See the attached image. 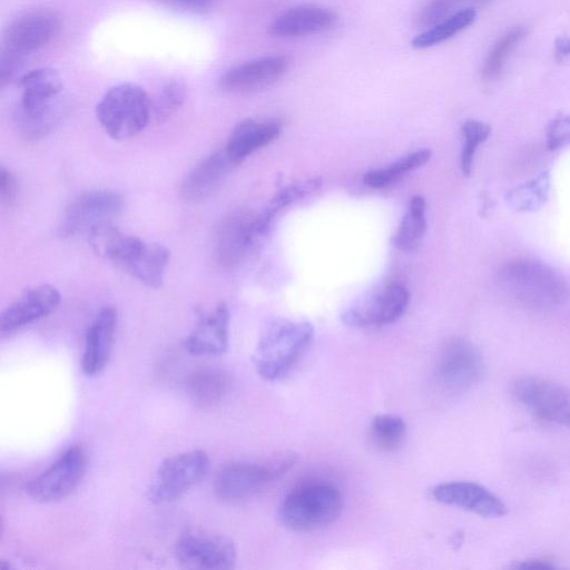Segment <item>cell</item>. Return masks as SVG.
I'll return each mask as SVG.
<instances>
[{
	"instance_id": "cell-37",
	"label": "cell",
	"mask_w": 570,
	"mask_h": 570,
	"mask_svg": "<svg viewBox=\"0 0 570 570\" xmlns=\"http://www.w3.org/2000/svg\"><path fill=\"white\" fill-rule=\"evenodd\" d=\"M163 6L188 13H207L212 11L219 0H157Z\"/></svg>"
},
{
	"instance_id": "cell-4",
	"label": "cell",
	"mask_w": 570,
	"mask_h": 570,
	"mask_svg": "<svg viewBox=\"0 0 570 570\" xmlns=\"http://www.w3.org/2000/svg\"><path fill=\"white\" fill-rule=\"evenodd\" d=\"M100 257L145 285L158 288L163 285L169 261V250L156 243H147L115 228L101 239Z\"/></svg>"
},
{
	"instance_id": "cell-30",
	"label": "cell",
	"mask_w": 570,
	"mask_h": 570,
	"mask_svg": "<svg viewBox=\"0 0 570 570\" xmlns=\"http://www.w3.org/2000/svg\"><path fill=\"white\" fill-rule=\"evenodd\" d=\"M525 35L527 30L523 27H514L492 46L482 67L484 79L493 80L501 75L507 59Z\"/></svg>"
},
{
	"instance_id": "cell-19",
	"label": "cell",
	"mask_w": 570,
	"mask_h": 570,
	"mask_svg": "<svg viewBox=\"0 0 570 570\" xmlns=\"http://www.w3.org/2000/svg\"><path fill=\"white\" fill-rule=\"evenodd\" d=\"M432 495L440 503L485 518H498L507 513V507L502 500L475 482L452 481L441 483L433 488Z\"/></svg>"
},
{
	"instance_id": "cell-9",
	"label": "cell",
	"mask_w": 570,
	"mask_h": 570,
	"mask_svg": "<svg viewBox=\"0 0 570 570\" xmlns=\"http://www.w3.org/2000/svg\"><path fill=\"white\" fill-rule=\"evenodd\" d=\"M483 370L480 350L464 337H452L442 345L438 354L434 380L442 392L455 395L476 384Z\"/></svg>"
},
{
	"instance_id": "cell-26",
	"label": "cell",
	"mask_w": 570,
	"mask_h": 570,
	"mask_svg": "<svg viewBox=\"0 0 570 570\" xmlns=\"http://www.w3.org/2000/svg\"><path fill=\"white\" fill-rule=\"evenodd\" d=\"M425 209L426 202L422 196L411 198L407 213L391 237V243L395 248L400 250L416 248L428 227Z\"/></svg>"
},
{
	"instance_id": "cell-3",
	"label": "cell",
	"mask_w": 570,
	"mask_h": 570,
	"mask_svg": "<svg viewBox=\"0 0 570 570\" xmlns=\"http://www.w3.org/2000/svg\"><path fill=\"white\" fill-rule=\"evenodd\" d=\"M313 333L312 324L305 321H272L264 328L253 355L256 372L266 381L282 379L308 346Z\"/></svg>"
},
{
	"instance_id": "cell-11",
	"label": "cell",
	"mask_w": 570,
	"mask_h": 570,
	"mask_svg": "<svg viewBox=\"0 0 570 570\" xmlns=\"http://www.w3.org/2000/svg\"><path fill=\"white\" fill-rule=\"evenodd\" d=\"M511 391L539 419L570 428V387L547 377L524 375L512 383Z\"/></svg>"
},
{
	"instance_id": "cell-5",
	"label": "cell",
	"mask_w": 570,
	"mask_h": 570,
	"mask_svg": "<svg viewBox=\"0 0 570 570\" xmlns=\"http://www.w3.org/2000/svg\"><path fill=\"white\" fill-rule=\"evenodd\" d=\"M342 509L343 499L336 487L314 482L291 491L279 505L278 517L291 530L312 531L335 522Z\"/></svg>"
},
{
	"instance_id": "cell-2",
	"label": "cell",
	"mask_w": 570,
	"mask_h": 570,
	"mask_svg": "<svg viewBox=\"0 0 570 570\" xmlns=\"http://www.w3.org/2000/svg\"><path fill=\"white\" fill-rule=\"evenodd\" d=\"M500 288L519 306L544 312L562 305L570 293L567 279L552 266L532 258H513L497 272Z\"/></svg>"
},
{
	"instance_id": "cell-40",
	"label": "cell",
	"mask_w": 570,
	"mask_h": 570,
	"mask_svg": "<svg viewBox=\"0 0 570 570\" xmlns=\"http://www.w3.org/2000/svg\"><path fill=\"white\" fill-rule=\"evenodd\" d=\"M554 56L557 60H563L570 56V36L557 38L554 43Z\"/></svg>"
},
{
	"instance_id": "cell-41",
	"label": "cell",
	"mask_w": 570,
	"mask_h": 570,
	"mask_svg": "<svg viewBox=\"0 0 570 570\" xmlns=\"http://www.w3.org/2000/svg\"><path fill=\"white\" fill-rule=\"evenodd\" d=\"M517 567L528 569H550L553 568L554 566L550 561L544 559H530L522 561Z\"/></svg>"
},
{
	"instance_id": "cell-17",
	"label": "cell",
	"mask_w": 570,
	"mask_h": 570,
	"mask_svg": "<svg viewBox=\"0 0 570 570\" xmlns=\"http://www.w3.org/2000/svg\"><path fill=\"white\" fill-rule=\"evenodd\" d=\"M61 301L60 292L51 285L41 284L23 291L2 312L0 332L2 336L52 313Z\"/></svg>"
},
{
	"instance_id": "cell-8",
	"label": "cell",
	"mask_w": 570,
	"mask_h": 570,
	"mask_svg": "<svg viewBox=\"0 0 570 570\" xmlns=\"http://www.w3.org/2000/svg\"><path fill=\"white\" fill-rule=\"evenodd\" d=\"M209 464V456L203 450L166 458L150 481L148 500L155 504H166L181 498L206 475Z\"/></svg>"
},
{
	"instance_id": "cell-6",
	"label": "cell",
	"mask_w": 570,
	"mask_h": 570,
	"mask_svg": "<svg viewBox=\"0 0 570 570\" xmlns=\"http://www.w3.org/2000/svg\"><path fill=\"white\" fill-rule=\"evenodd\" d=\"M153 116L148 94L134 83L110 88L96 106V117L104 131L114 139H126L142 131Z\"/></svg>"
},
{
	"instance_id": "cell-23",
	"label": "cell",
	"mask_w": 570,
	"mask_h": 570,
	"mask_svg": "<svg viewBox=\"0 0 570 570\" xmlns=\"http://www.w3.org/2000/svg\"><path fill=\"white\" fill-rule=\"evenodd\" d=\"M281 131L282 125L276 120L244 119L232 130L225 150L238 164L254 151L273 142Z\"/></svg>"
},
{
	"instance_id": "cell-35",
	"label": "cell",
	"mask_w": 570,
	"mask_h": 570,
	"mask_svg": "<svg viewBox=\"0 0 570 570\" xmlns=\"http://www.w3.org/2000/svg\"><path fill=\"white\" fill-rule=\"evenodd\" d=\"M461 0H429L416 17V24L430 28L450 17Z\"/></svg>"
},
{
	"instance_id": "cell-13",
	"label": "cell",
	"mask_w": 570,
	"mask_h": 570,
	"mask_svg": "<svg viewBox=\"0 0 570 570\" xmlns=\"http://www.w3.org/2000/svg\"><path fill=\"white\" fill-rule=\"evenodd\" d=\"M87 468V451L80 445H73L48 469L31 479L26 485V492L38 502L61 500L80 484Z\"/></svg>"
},
{
	"instance_id": "cell-32",
	"label": "cell",
	"mask_w": 570,
	"mask_h": 570,
	"mask_svg": "<svg viewBox=\"0 0 570 570\" xmlns=\"http://www.w3.org/2000/svg\"><path fill=\"white\" fill-rule=\"evenodd\" d=\"M322 181L318 177L308 178L302 181L286 186L274 195L266 208L258 213L259 219L266 228H269L272 219L275 215L287 205L303 198L313 193L321 186Z\"/></svg>"
},
{
	"instance_id": "cell-15",
	"label": "cell",
	"mask_w": 570,
	"mask_h": 570,
	"mask_svg": "<svg viewBox=\"0 0 570 570\" xmlns=\"http://www.w3.org/2000/svg\"><path fill=\"white\" fill-rule=\"evenodd\" d=\"M60 29L59 18L48 10H33L12 20L3 31V50L22 57L50 43Z\"/></svg>"
},
{
	"instance_id": "cell-18",
	"label": "cell",
	"mask_w": 570,
	"mask_h": 570,
	"mask_svg": "<svg viewBox=\"0 0 570 570\" xmlns=\"http://www.w3.org/2000/svg\"><path fill=\"white\" fill-rule=\"evenodd\" d=\"M288 59L282 55L250 60L227 70L219 86L229 92L247 94L277 82L288 69Z\"/></svg>"
},
{
	"instance_id": "cell-16",
	"label": "cell",
	"mask_w": 570,
	"mask_h": 570,
	"mask_svg": "<svg viewBox=\"0 0 570 570\" xmlns=\"http://www.w3.org/2000/svg\"><path fill=\"white\" fill-rule=\"evenodd\" d=\"M264 235L257 214L250 210L230 214L223 220L217 233L218 261L227 267L238 265Z\"/></svg>"
},
{
	"instance_id": "cell-28",
	"label": "cell",
	"mask_w": 570,
	"mask_h": 570,
	"mask_svg": "<svg viewBox=\"0 0 570 570\" xmlns=\"http://www.w3.org/2000/svg\"><path fill=\"white\" fill-rule=\"evenodd\" d=\"M431 157L429 149H419L406 157L399 159L389 167L374 169L365 173L363 181L372 188H382L400 178L404 174L421 167Z\"/></svg>"
},
{
	"instance_id": "cell-21",
	"label": "cell",
	"mask_w": 570,
	"mask_h": 570,
	"mask_svg": "<svg viewBox=\"0 0 570 570\" xmlns=\"http://www.w3.org/2000/svg\"><path fill=\"white\" fill-rule=\"evenodd\" d=\"M229 311L219 304L203 316L187 336L186 350L196 356H217L224 354L229 343Z\"/></svg>"
},
{
	"instance_id": "cell-38",
	"label": "cell",
	"mask_w": 570,
	"mask_h": 570,
	"mask_svg": "<svg viewBox=\"0 0 570 570\" xmlns=\"http://www.w3.org/2000/svg\"><path fill=\"white\" fill-rule=\"evenodd\" d=\"M18 194V183L16 176L6 167L0 169V198L3 205H10L14 202Z\"/></svg>"
},
{
	"instance_id": "cell-24",
	"label": "cell",
	"mask_w": 570,
	"mask_h": 570,
	"mask_svg": "<svg viewBox=\"0 0 570 570\" xmlns=\"http://www.w3.org/2000/svg\"><path fill=\"white\" fill-rule=\"evenodd\" d=\"M236 163L226 150L215 151L202 159L185 177L183 191L189 198H204L213 194Z\"/></svg>"
},
{
	"instance_id": "cell-7",
	"label": "cell",
	"mask_w": 570,
	"mask_h": 570,
	"mask_svg": "<svg viewBox=\"0 0 570 570\" xmlns=\"http://www.w3.org/2000/svg\"><path fill=\"white\" fill-rule=\"evenodd\" d=\"M297 461L294 453H278L264 462H235L224 466L215 480V493L227 503H239L256 495L268 483L286 473Z\"/></svg>"
},
{
	"instance_id": "cell-1",
	"label": "cell",
	"mask_w": 570,
	"mask_h": 570,
	"mask_svg": "<svg viewBox=\"0 0 570 570\" xmlns=\"http://www.w3.org/2000/svg\"><path fill=\"white\" fill-rule=\"evenodd\" d=\"M20 87L13 114L16 128L24 139L42 138L58 125L67 108L61 78L53 69L39 68L22 76Z\"/></svg>"
},
{
	"instance_id": "cell-25",
	"label": "cell",
	"mask_w": 570,
	"mask_h": 570,
	"mask_svg": "<svg viewBox=\"0 0 570 570\" xmlns=\"http://www.w3.org/2000/svg\"><path fill=\"white\" fill-rule=\"evenodd\" d=\"M229 389L228 376L218 370H200L191 374L185 382L189 399L202 407L219 402Z\"/></svg>"
},
{
	"instance_id": "cell-42",
	"label": "cell",
	"mask_w": 570,
	"mask_h": 570,
	"mask_svg": "<svg viewBox=\"0 0 570 570\" xmlns=\"http://www.w3.org/2000/svg\"><path fill=\"white\" fill-rule=\"evenodd\" d=\"M462 2H469V3H472V4H476V6H480V4H484L487 2H489L490 0H461Z\"/></svg>"
},
{
	"instance_id": "cell-33",
	"label": "cell",
	"mask_w": 570,
	"mask_h": 570,
	"mask_svg": "<svg viewBox=\"0 0 570 570\" xmlns=\"http://www.w3.org/2000/svg\"><path fill=\"white\" fill-rule=\"evenodd\" d=\"M461 132L463 146L460 155V166L462 173L469 176L472 170L473 158L478 146L488 139L491 127L483 121L470 119L463 122Z\"/></svg>"
},
{
	"instance_id": "cell-27",
	"label": "cell",
	"mask_w": 570,
	"mask_h": 570,
	"mask_svg": "<svg viewBox=\"0 0 570 570\" xmlns=\"http://www.w3.org/2000/svg\"><path fill=\"white\" fill-rule=\"evenodd\" d=\"M475 18L476 11L473 8L458 11L414 37L412 46L416 49H425L439 45L468 28Z\"/></svg>"
},
{
	"instance_id": "cell-14",
	"label": "cell",
	"mask_w": 570,
	"mask_h": 570,
	"mask_svg": "<svg viewBox=\"0 0 570 570\" xmlns=\"http://www.w3.org/2000/svg\"><path fill=\"white\" fill-rule=\"evenodd\" d=\"M409 302L407 288L394 282L379 293L371 294L351 305L342 314V322L352 327L390 324L403 315Z\"/></svg>"
},
{
	"instance_id": "cell-29",
	"label": "cell",
	"mask_w": 570,
	"mask_h": 570,
	"mask_svg": "<svg viewBox=\"0 0 570 570\" xmlns=\"http://www.w3.org/2000/svg\"><path fill=\"white\" fill-rule=\"evenodd\" d=\"M548 190L549 175L544 171L535 178L511 189L507 194V199L515 210L530 212L541 207L546 203Z\"/></svg>"
},
{
	"instance_id": "cell-12",
	"label": "cell",
	"mask_w": 570,
	"mask_h": 570,
	"mask_svg": "<svg viewBox=\"0 0 570 570\" xmlns=\"http://www.w3.org/2000/svg\"><path fill=\"white\" fill-rule=\"evenodd\" d=\"M122 206V197L114 190L85 191L65 209L59 233L63 237L88 235L95 228L111 223L121 213Z\"/></svg>"
},
{
	"instance_id": "cell-20",
	"label": "cell",
	"mask_w": 570,
	"mask_h": 570,
	"mask_svg": "<svg viewBox=\"0 0 570 570\" xmlns=\"http://www.w3.org/2000/svg\"><path fill=\"white\" fill-rule=\"evenodd\" d=\"M118 313L114 306H104L90 323L85 340L81 368L87 376H95L108 364Z\"/></svg>"
},
{
	"instance_id": "cell-31",
	"label": "cell",
	"mask_w": 570,
	"mask_h": 570,
	"mask_svg": "<svg viewBox=\"0 0 570 570\" xmlns=\"http://www.w3.org/2000/svg\"><path fill=\"white\" fill-rule=\"evenodd\" d=\"M406 424L396 414H379L371 422L370 434L374 443L384 451L397 450L404 441Z\"/></svg>"
},
{
	"instance_id": "cell-10",
	"label": "cell",
	"mask_w": 570,
	"mask_h": 570,
	"mask_svg": "<svg viewBox=\"0 0 570 570\" xmlns=\"http://www.w3.org/2000/svg\"><path fill=\"white\" fill-rule=\"evenodd\" d=\"M175 557L181 567L188 569L227 570L235 566L237 549L225 534L191 529L177 539Z\"/></svg>"
},
{
	"instance_id": "cell-34",
	"label": "cell",
	"mask_w": 570,
	"mask_h": 570,
	"mask_svg": "<svg viewBox=\"0 0 570 570\" xmlns=\"http://www.w3.org/2000/svg\"><path fill=\"white\" fill-rule=\"evenodd\" d=\"M186 87L179 79H170L164 85L155 102H153V115L157 121L167 120L184 104Z\"/></svg>"
},
{
	"instance_id": "cell-36",
	"label": "cell",
	"mask_w": 570,
	"mask_h": 570,
	"mask_svg": "<svg viewBox=\"0 0 570 570\" xmlns=\"http://www.w3.org/2000/svg\"><path fill=\"white\" fill-rule=\"evenodd\" d=\"M546 137L549 150L570 145V115H560L552 119L547 127Z\"/></svg>"
},
{
	"instance_id": "cell-22",
	"label": "cell",
	"mask_w": 570,
	"mask_h": 570,
	"mask_svg": "<svg viewBox=\"0 0 570 570\" xmlns=\"http://www.w3.org/2000/svg\"><path fill=\"white\" fill-rule=\"evenodd\" d=\"M336 21V13L327 8L299 6L276 17L268 27L274 37L295 38L318 33L330 29Z\"/></svg>"
},
{
	"instance_id": "cell-39",
	"label": "cell",
	"mask_w": 570,
	"mask_h": 570,
	"mask_svg": "<svg viewBox=\"0 0 570 570\" xmlns=\"http://www.w3.org/2000/svg\"><path fill=\"white\" fill-rule=\"evenodd\" d=\"M20 57L11 55L3 50L1 56V82L4 85L10 81L19 69Z\"/></svg>"
}]
</instances>
